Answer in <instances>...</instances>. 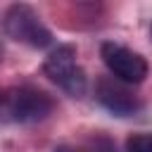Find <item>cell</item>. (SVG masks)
Returning a JSON list of instances; mask_svg holds the SVG:
<instances>
[{"mask_svg": "<svg viewBox=\"0 0 152 152\" xmlns=\"http://www.w3.org/2000/svg\"><path fill=\"white\" fill-rule=\"evenodd\" d=\"M52 100L48 93L31 88V86H19L0 93V121H19V124H31L40 121L50 114Z\"/></svg>", "mask_w": 152, "mask_h": 152, "instance_id": "1", "label": "cell"}, {"mask_svg": "<svg viewBox=\"0 0 152 152\" xmlns=\"http://www.w3.org/2000/svg\"><path fill=\"white\" fill-rule=\"evenodd\" d=\"M2 26L12 40L26 43L31 48H45L52 43V33L45 28V24L38 19V14L28 5H12L5 14Z\"/></svg>", "mask_w": 152, "mask_h": 152, "instance_id": "2", "label": "cell"}, {"mask_svg": "<svg viewBox=\"0 0 152 152\" xmlns=\"http://www.w3.org/2000/svg\"><path fill=\"white\" fill-rule=\"evenodd\" d=\"M100 55L116 81H121V83H142L145 81L147 62L142 55H138L124 45H116V43H102Z\"/></svg>", "mask_w": 152, "mask_h": 152, "instance_id": "3", "label": "cell"}, {"mask_svg": "<svg viewBox=\"0 0 152 152\" xmlns=\"http://www.w3.org/2000/svg\"><path fill=\"white\" fill-rule=\"evenodd\" d=\"M95 97L104 109H109L116 116H131L140 109V100L121 81H114V78H100L95 88Z\"/></svg>", "mask_w": 152, "mask_h": 152, "instance_id": "4", "label": "cell"}, {"mask_svg": "<svg viewBox=\"0 0 152 152\" xmlns=\"http://www.w3.org/2000/svg\"><path fill=\"white\" fill-rule=\"evenodd\" d=\"M76 66V48L74 45H57L48 57H45V64H43V71L50 81L55 83H62Z\"/></svg>", "mask_w": 152, "mask_h": 152, "instance_id": "5", "label": "cell"}, {"mask_svg": "<svg viewBox=\"0 0 152 152\" xmlns=\"http://www.w3.org/2000/svg\"><path fill=\"white\" fill-rule=\"evenodd\" d=\"M71 97H83V93H86V88H88V81H86V74H83V69L81 66H74V71L59 83Z\"/></svg>", "mask_w": 152, "mask_h": 152, "instance_id": "6", "label": "cell"}, {"mask_svg": "<svg viewBox=\"0 0 152 152\" xmlns=\"http://www.w3.org/2000/svg\"><path fill=\"white\" fill-rule=\"evenodd\" d=\"M126 152H152V133H133L126 140Z\"/></svg>", "mask_w": 152, "mask_h": 152, "instance_id": "7", "label": "cell"}, {"mask_svg": "<svg viewBox=\"0 0 152 152\" xmlns=\"http://www.w3.org/2000/svg\"><path fill=\"white\" fill-rule=\"evenodd\" d=\"M55 152H76V150H74V147H66V145H62V147H57Z\"/></svg>", "mask_w": 152, "mask_h": 152, "instance_id": "8", "label": "cell"}]
</instances>
